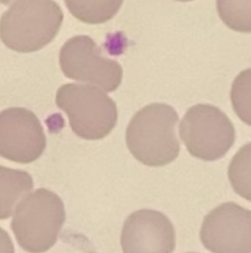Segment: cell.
<instances>
[{
	"instance_id": "1",
	"label": "cell",
	"mask_w": 251,
	"mask_h": 253,
	"mask_svg": "<svg viewBox=\"0 0 251 253\" xmlns=\"http://www.w3.org/2000/svg\"><path fill=\"white\" fill-rule=\"evenodd\" d=\"M178 120L176 110L167 104L155 102L139 110L126 130V144L132 156L152 168L175 162L180 153Z\"/></svg>"
},
{
	"instance_id": "2",
	"label": "cell",
	"mask_w": 251,
	"mask_h": 253,
	"mask_svg": "<svg viewBox=\"0 0 251 253\" xmlns=\"http://www.w3.org/2000/svg\"><path fill=\"white\" fill-rule=\"evenodd\" d=\"M64 13L53 0H16L1 15L0 39L15 52H37L56 37Z\"/></svg>"
},
{
	"instance_id": "3",
	"label": "cell",
	"mask_w": 251,
	"mask_h": 253,
	"mask_svg": "<svg viewBox=\"0 0 251 253\" xmlns=\"http://www.w3.org/2000/svg\"><path fill=\"white\" fill-rule=\"evenodd\" d=\"M65 222V208L58 194L38 188L16 206L12 231L19 246L30 253L47 252L56 243Z\"/></svg>"
},
{
	"instance_id": "4",
	"label": "cell",
	"mask_w": 251,
	"mask_h": 253,
	"mask_svg": "<svg viewBox=\"0 0 251 253\" xmlns=\"http://www.w3.org/2000/svg\"><path fill=\"white\" fill-rule=\"evenodd\" d=\"M56 105L67 114L72 132L87 141L108 136L117 125V104L90 84L61 86L56 92Z\"/></svg>"
},
{
	"instance_id": "5",
	"label": "cell",
	"mask_w": 251,
	"mask_h": 253,
	"mask_svg": "<svg viewBox=\"0 0 251 253\" xmlns=\"http://www.w3.org/2000/svg\"><path fill=\"white\" fill-rule=\"evenodd\" d=\"M179 133L189 154L206 162L220 160L235 142L234 123L210 104L191 107L180 122Z\"/></svg>"
},
{
	"instance_id": "6",
	"label": "cell",
	"mask_w": 251,
	"mask_h": 253,
	"mask_svg": "<svg viewBox=\"0 0 251 253\" xmlns=\"http://www.w3.org/2000/svg\"><path fill=\"white\" fill-rule=\"evenodd\" d=\"M59 67L65 77L93 83L105 92H114L123 80V68L102 55L95 40L89 36L68 39L59 52Z\"/></svg>"
},
{
	"instance_id": "7",
	"label": "cell",
	"mask_w": 251,
	"mask_h": 253,
	"mask_svg": "<svg viewBox=\"0 0 251 253\" xmlns=\"http://www.w3.org/2000/svg\"><path fill=\"white\" fill-rule=\"evenodd\" d=\"M200 239L212 253H251V211L234 202L215 208L203 221Z\"/></svg>"
},
{
	"instance_id": "8",
	"label": "cell",
	"mask_w": 251,
	"mask_h": 253,
	"mask_svg": "<svg viewBox=\"0 0 251 253\" xmlns=\"http://www.w3.org/2000/svg\"><path fill=\"white\" fill-rule=\"evenodd\" d=\"M46 150V135L38 117L19 107L0 111V156L16 163H31Z\"/></svg>"
},
{
	"instance_id": "9",
	"label": "cell",
	"mask_w": 251,
	"mask_h": 253,
	"mask_svg": "<svg viewBox=\"0 0 251 253\" xmlns=\"http://www.w3.org/2000/svg\"><path fill=\"white\" fill-rule=\"evenodd\" d=\"M175 246V227L170 219L158 211H136L123 225V253H172Z\"/></svg>"
},
{
	"instance_id": "10",
	"label": "cell",
	"mask_w": 251,
	"mask_h": 253,
	"mask_svg": "<svg viewBox=\"0 0 251 253\" xmlns=\"http://www.w3.org/2000/svg\"><path fill=\"white\" fill-rule=\"evenodd\" d=\"M33 178L24 170L0 165V219H9L16 203L33 190Z\"/></svg>"
},
{
	"instance_id": "11",
	"label": "cell",
	"mask_w": 251,
	"mask_h": 253,
	"mask_svg": "<svg viewBox=\"0 0 251 253\" xmlns=\"http://www.w3.org/2000/svg\"><path fill=\"white\" fill-rule=\"evenodd\" d=\"M74 18L84 24H104L112 19L124 0H64Z\"/></svg>"
},
{
	"instance_id": "12",
	"label": "cell",
	"mask_w": 251,
	"mask_h": 253,
	"mask_svg": "<svg viewBox=\"0 0 251 253\" xmlns=\"http://www.w3.org/2000/svg\"><path fill=\"white\" fill-rule=\"evenodd\" d=\"M228 176L234 191L251 202V142L243 145L232 157Z\"/></svg>"
},
{
	"instance_id": "13",
	"label": "cell",
	"mask_w": 251,
	"mask_h": 253,
	"mask_svg": "<svg viewBox=\"0 0 251 253\" xmlns=\"http://www.w3.org/2000/svg\"><path fill=\"white\" fill-rule=\"evenodd\" d=\"M217 12L231 30L251 33V0H217Z\"/></svg>"
},
{
	"instance_id": "14",
	"label": "cell",
	"mask_w": 251,
	"mask_h": 253,
	"mask_svg": "<svg viewBox=\"0 0 251 253\" xmlns=\"http://www.w3.org/2000/svg\"><path fill=\"white\" fill-rule=\"evenodd\" d=\"M231 101L235 114L251 126V68L241 71L231 89Z\"/></svg>"
},
{
	"instance_id": "15",
	"label": "cell",
	"mask_w": 251,
	"mask_h": 253,
	"mask_svg": "<svg viewBox=\"0 0 251 253\" xmlns=\"http://www.w3.org/2000/svg\"><path fill=\"white\" fill-rule=\"evenodd\" d=\"M0 253H15L12 239L3 228H0Z\"/></svg>"
},
{
	"instance_id": "16",
	"label": "cell",
	"mask_w": 251,
	"mask_h": 253,
	"mask_svg": "<svg viewBox=\"0 0 251 253\" xmlns=\"http://www.w3.org/2000/svg\"><path fill=\"white\" fill-rule=\"evenodd\" d=\"M10 1H12V0H0L1 4H7V3H10Z\"/></svg>"
},
{
	"instance_id": "17",
	"label": "cell",
	"mask_w": 251,
	"mask_h": 253,
	"mask_svg": "<svg viewBox=\"0 0 251 253\" xmlns=\"http://www.w3.org/2000/svg\"><path fill=\"white\" fill-rule=\"evenodd\" d=\"M178 1H191V0H178Z\"/></svg>"
}]
</instances>
